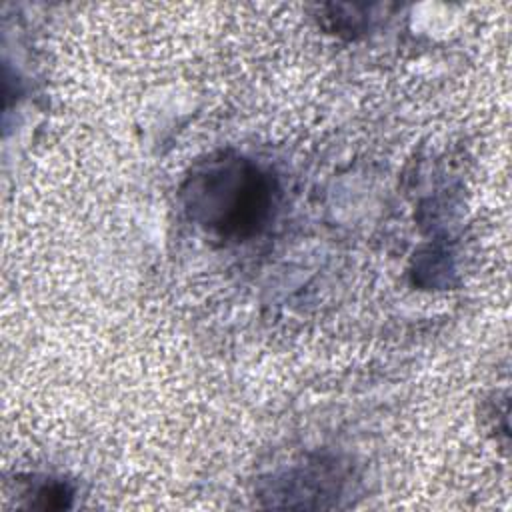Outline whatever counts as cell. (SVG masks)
I'll return each mask as SVG.
<instances>
[{
	"mask_svg": "<svg viewBox=\"0 0 512 512\" xmlns=\"http://www.w3.org/2000/svg\"><path fill=\"white\" fill-rule=\"evenodd\" d=\"M182 196L190 216L222 238L252 236L274 204L270 176L250 160L228 154L198 164Z\"/></svg>",
	"mask_w": 512,
	"mask_h": 512,
	"instance_id": "cell-1",
	"label": "cell"
}]
</instances>
